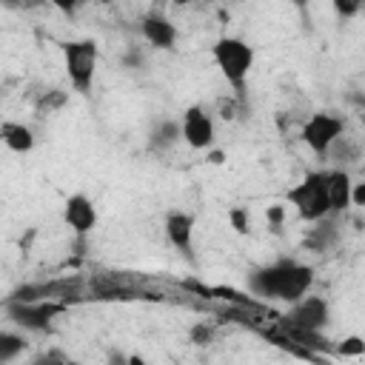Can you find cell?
Returning <instances> with one entry per match:
<instances>
[{"instance_id": "obj_1", "label": "cell", "mask_w": 365, "mask_h": 365, "mask_svg": "<svg viewBox=\"0 0 365 365\" xmlns=\"http://www.w3.org/2000/svg\"><path fill=\"white\" fill-rule=\"evenodd\" d=\"M311 285H314V265L297 257H277L248 274V291L254 297L285 302V305L305 297Z\"/></svg>"}, {"instance_id": "obj_2", "label": "cell", "mask_w": 365, "mask_h": 365, "mask_svg": "<svg viewBox=\"0 0 365 365\" xmlns=\"http://www.w3.org/2000/svg\"><path fill=\"white\" fill-rule=\"evenodd\" d=\"M211 57H214V63H217L222 80L234 88V97L242 100L245 83H248V74H251V66H254V48H251L242 37L222 34V37L214 40Z\"/></svg>"}, {"instance_id": "obj_3", "label": "cell", "mask_w": 365, "mask_h": 365, "mask_svg": "<svg viewBox=\"0 0 365 365\" xmlns=\"http://www.w3.org/2000/svg\"><path fill=\"white\" fill-rule=\"evenodd\" d=\"M60 51H63V68H66L68 86L83 97L91 94L97 63H100V46L91 37H80V40H66Z\"/></svg>"}, {"instance_id": "obj_4", "label": "cell", "mask_w": 365, "mask_h": 365, "mask_svg": "<svg viewBox=\"0 0 365 365\" xmlns=\"http://www.w3.org/2000/svg\"><path fill=\"white\" fill-rule=\"evenodd\" d=\"M285 202L297 208L299 220L305 222H317L322 217L331 214V202H328V171L317 168L308 171L294 188L285 191Z\"/></svg>"}, {"instance_id": "obj_5", "label": "cell", "mask_w": 365, "mask_h": 365, "mask_svg": "<svg viewBox=\"0 0 365 365\" xmlns=\"http://www.w3.org/2000/svg\"><path fill=\"white\" fill-rule=\"evenodd\" d=\"M6 317L11 319L14 328L26 331V334H43V331H51L54 319L66 314V299H54V297H46V299H31V302H20V299H6Z\"/></svg>"}, {"instance_id": "obj_6", "label": "cell", "mask_w": 365, "mask_h": 365, "mask_svg": "<svg viewBox=\"0 0 365 365\" xmlns=\"http://www.w3.org/2000/svg\"><path fill=\"white\" fill-rule=\"evenodd\" d=\"M342 134H345V120H342L339 114H334V111H317V114H311V117L299 125V140H302V145H305L311 154H317V157L331 154L334 143H336Z\"/></svg>"}, {"instance_id": "obj_7", "label": "cell", "mask_w": 365, "mask_h": 365, "mask_svg": "<svg viewBox=\"0 0 365 365\" xmlns=\"http://www.w3.org/2000/svg\"><path fill=\"white\" fill-rule=\"evenodd\" d=\"M331 322V305L325 297H311V291L305 297H299L297 302H291L288 314L282 317L285 328H299V331H322Z\"/></svg>"}, {"instance_id": "obj_8", "label": "cell", "mask_w": 365, "mask_h": 365, "mask_svg": "<svg viewBox=\"0 0 365 365\" xmlns=\"http://www.w3.org/2000/svg\"><path fill=\"white\" fill-rule=\"evenodd\" d=\"M214 137H217V125H214V117L205 106H188L180 117V140L194 148V151H205L214 145Z\"/></svg>"}, {"instance_id": "obj_9", "label": "cell", "mask_w": 365, "mask_h": 365, "mask_svg": "<svg viewBox=\"0 0 365 365\" xmlns=\"http://www.w3.org/2000/svg\"><path fill=\"white\" fill-rule=\"evenodd\" d=\"M97 220H100V214H97V205L88 194L77 191V194H68L63 200V222L68 225V231L77 240L91 237V231L97 228Z\"/></svg>"}, {"instance_id": "obj_10", "label": "cell", "mask_w": 365, "mask_h": 365, "mask_svg": "<svg viewBox=\"0 0 365 365\" xmlns=\"http://www.w3.org/2000/svg\"><path fill=\"white\" fill-rule=\"evenodd\" d=\"M194 228H197V217L191 211H182V208H168L165 217H163V231H165V240L168 245L182 254V257H191L194 251Z\"/></svg>"}, {"instance_id": "obj_11", "label": "cell", "mask_w": 365, "mask_h": 365, "mask_svg": "<svg viewBox=\"0 0 365 365\" xmlns=\"http://www.w3.org/2000/svg\"><path fill=\"white\" fill-rule=\"evenodd\" d=\"M140 34H143V40L148 46H154L160 51H174L177 48V37H180L177 26L160 11H151V14H145L140 20Z\"/></svg>"}, {"instance_id": "obj_12", "label": "cell", "mask_w": 365, "mask_h": 365, "mask_svg": "<svg viewBox=\"0 0 365 365\" xmlns=\"http://www.w3.org/2000/svg\"><path fill=\"white\" fill-rule=\"evenodd\" d=\"M0 143L11 154H31V148H34V131H31V125H26L20 120H3L0 123Z\"/></svg>"}, {"instance_id": "obj_13", "label": "cell", "mask_w": 365, "mask_h": 365, "mask_svg": "<svg viewBox=\"0 0 365 365\" xmlns=\"http://www.w3.org/2000/svg\"><path fill=\"white\" fill-rule=\"evenodd\" d=\"M351 174L345 168H331L328 171V202H331V214H342L351 208Z\"/></svg>"}, {"instance_id": "obj_14", "label": "cell", "mask_w": 365, "mask_h": 365, "mask_svg": "<svg viewBox=\"0 0 365 365\" xmlns=\"http://www.w3.org/2000/svg\"><path fill=\"white\" fill-rule=\"evenodd\" d=\"M334 214H328V217H322V220H317L314 225L317 228H311V234L305 237V245L311 248V251H325L328 245H334L336 242V225H334V220H331Z\"/></svg>"}, {"instance_id": "obj_15", "label": "cell", "mask_w": 365, "mask_h": 365, "mask_svg": "<svg viewBox=\"0 0 365 365\" xmlns=\"http://www.w3.org/2000/svg\"><path fill=\"white\" fill-rule=\"evenodd\" d=\"M29 342L20 331H9V328H0V365L3 362H14L26 354Z\"/></svg>"}, {"instance_id": "obj_16", "label": "cell", "mask_w": 365, "mask_h": 365, "mask_svg": "<svg viewBox=\"0 0 365 365\" xmlns=\"http://www.w3.org/2000/svg\"><path fill=\"white\" fill-rule=\"evenodd\" d=\"M151 148L154 151H165V148H171V145H177L180 143V120H163L154 131H151Z\"/></svg>"}, {"instance_id": "obj_17", "label": "cell", "mask_w": 365, "mask_h": 365, "mask_svg": "<svg viewBox=\"0 0 365 365\" xmlns=\"http://www.w3.org/2000/svg\"><path fill=\"white\" fill-rule=\"evenodd\" d=\"M66 103H68V91H63V88H48V91H43V94L37 97L34 108H37V114H40V117H46V114L60 111Z\"/></svg>"}, {"instance_id": "obj_18", "label": "cell", "mask_w": 365, "mask_h": 365, "mask_svg": "<svg viewBox=\"0 0 365 365\" xmlns=\"http://www.w3.org/2000/svg\"><path fill=\"white\" fill-rule=\"evenodd\" d=\"M228 225L237 231V234H248L251 231V214L245 205H231L228 208Z\"/></svg>"}, {"instance_id": "obj_19", "label": "cell", "mask_w": 365, "mask_h": 365, "mask_svg": "<svg viewBox=\"0 0 365 365\" xmlns=\"http://www.w3.org/2000/svg\"><path fill=\"white\" fill-rule=\"evenodd\" d=\"M214 334H217L214 325L205 322V319H202V322H194V325L188 328V339H191L194 345H200V348H202V345H211V342H214Z\"/></svg>"}, {"instance_id": "obj_20", "label": "cell", "mask_w": 365, "mask_h": 365, "mask_svg": "<svg viewBox=\"0 0 365 365\" xmlns=\"http://www.w3.org/2000/svg\"><path fill=\"white\" fill-rule=\"evenodd\" d=\"M336 354H339V356H362V354H365V339H362L359 334H351V336H345V339L336 345Z\"/></svg>"}, {"instance_id": "obj_21", "label": "cell", "mask_w": 365, "mask_h": 365, "mask_svg": "<svg viewBox=\"0 0 365 365\" xmlns=\"http://www.w3.org/2000/svg\"><path fill=\"white\" fill-rule=\"evenodd\" d=\"M362 3H365V0H331L334 14H336L339 20H354V17L362 11Z\"/></svg>"}, {"instance_id": "obj_22", "label": "cell", "mask_w": 365, "mask_h": 365, "mask_svg": "<svg viewBox=\"0 0 365 365\" xmlns=\"http://www.w3.org/2000/svg\"><path fill=\"white\" fill-rule=\"evenodd\" d=\"M265 222H268L271 228H282V225H285V205H282V202L265 205Z\"/></svg>"}, {"instance_id": "obj_23", "label": "cell", "mask_w": 365, "mask_h": 365, "mask_svg": "<svg viewBox=\"0 0 365 365\" xmlns=\"http://www.w3.org/2000/svg\"><path fill=\"white\" fill-rule=\"evenodd\" d=\"M365 205V182H354L351 185V208H362Z\"/></svg>"}, {"instance_id": "obj_24", "label": "cell", "mask_w": 365, "mask_h": 365, "mask_svg": "<svg viewBox=\"0 0 365 365\" xmlns=\"http://www.w3.org/2000/svg\"><path fill=\"white\" fill-rule=\"evenodd\" d=\"M43 3L54 6V9H57V11H63V14H74V11H77V6H80V0H43Z\"/></svg>"}, {"instance_id": "obj_25", "label": "cell", "mask_w": 365, "mask_h": 365, "mask_svg": "<svg viewBox=\"0 0 365 365\" xmlns=\"http://www.w3.org/2000/svg\"><path fill=\"white\" fill-rule=\"evenodd\" d=\"M205 160H208L211 165H220V163L225 160V154H222V151H217V148H205Z\"/></svg>"}, {"instance_id": "obj_26", "label": "cell", "mask_w": 365, "mask_h": 365, "mask_svg": "<svg viewBox=\"0 0 365 365\" xmlns=\"http://www.w3.org/2000/svg\"><path fill=\"white\" fill-rule=\"evenodd\" d=\"M171 3H174V6H191L194 0H171Z\"/></svg>"}, {"instance_id": "obj_27", "label": "cell", "mask_w": 365, "mask_h": 365, "mask_svg": "<svg viewBox=\"0 0 365 365\" xmlns=\"http://www.w3.org/2000/svg\"><path fill=\"white\" fill-rule=\"evenodd\" d=\"M83 3H88V0H80V6H83Z\"/></svg>"}]
</instances>
